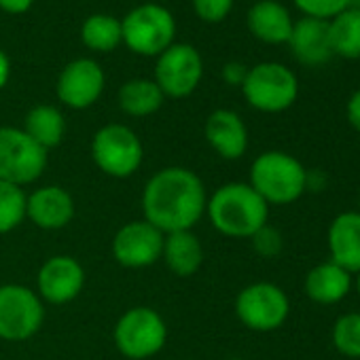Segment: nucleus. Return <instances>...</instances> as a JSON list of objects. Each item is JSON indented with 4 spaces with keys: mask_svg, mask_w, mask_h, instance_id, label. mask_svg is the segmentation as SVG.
Returning a JSON list of instances; mask_svg holds the SVG:
<instances>
[{
    "mask_svg": "<svg viewBox=\"0 0 360 360\" xmlns=\"http://www.w3.org/2000/svg\"><path fill=\"white\" fill-rule=\"evenodd\" d=\"M204 134L210 148L227 161L242 159L248 150V127L244 119L229 108H219L210 112Z\"/></svg>",
    "mask_w": 360,
    "mask_h": 360,
    "instance_id": "16",
    "label": "nucleus"
},
{
    "mask_svg": "<svg viewBox=\"0 0 360 360\" xmlns=\"http://www.w3.org/2000/svg\"><path fill=\"white\" fill-rule=\"evenodd\" d=\"M47 153L20 127H0V180L24 189L43 176Z\"/></svg>",
    "mask_w": 360,
    "mask_h": 360,
    "instance_id": "8",
    "label": "nucleus"
},
{
    "mask_svg": "<svg viewBox=\"0 0 360 360\" xmlns=\"http://www.w3.org/2000/svg\"><path fill=\"white\" fill-rule=\"evenodd\" d=\"M45 320L41 297L24 284L0 286V339L26 341L34 337Z\"/></svg>",
    "mask_w": 360,
    "mask_h": 360,
    "instance_id": "10",
    "label": "nucleus"
},
{
    "mask_svg": "<svg viewBox=\"0 0 360 360\" xmlns=\"http://www.w3.org/2000/svg\"><path fill=\"white\" fill-rule=\"evenodd\" d=\"M26 219V193L24 189L0 180V236L11 233Z\"/></svg>",
    "mask_w": 360,
    "mask_h": 360,
    "instance_id": "27",
    "label": "nucleus"
},
{
    "mask_svg": "<svg viewBox=\"0 0 360 360\" xmlns=\"http://www.w3.org/2000/svg\"><path fill=\"white\" fill-rule=\"evenodd\" d=\"M326 187V176L320 169H307V191H322Z\"/></svg>",
    "mask_w": 360,
    "mask_h": 360,
    "instance_id": "34",
    "label": "nucleus"
},
{
    "mask_svg": "<svg viewBox=\"0 0 360 360\" xmlns=\"http://www.w3.org/2000/svg\"><path fill=\"white\" fill-rule=\"evenodd\" d=\"M354 286V276L335 265L333 261L318 263L305 276L303 288L309 301L318 305H337L341 303Z\"/></svg>",
    "mask_w": 360,
    "mask_h": 360,
    "instance_id": "20",
    "label": "nucleus"
},
{
    "mask_svg": "<svg viewBox=\"0 0 360 360\" xmlns=\"http://www.w3.org/2000/svg\"><path fill=\"white\" fill-rule=\"evenodd\" d=\"M246 24L250 34L261 43L282 45L288 43L295 22L290 18V11L278 0H259L250 7Z\"/></svg>",
    "mask_w": 360,
    "mask_h": 360,
    "instance_id": "19",
    "label": "nucleus"
},
{
    "mask_svg": "<svg viewBox=\"0 0 360 360\" xmlns=\"http://www.w3.org/2000/svg\"><path fill=\"white\" fill-rule=\"evenodd\" d=\"M358 212H360V193H358Z\"/></svg>",
    "mask_w": 360,
    "mask_h": 360,
    "instance_id": "38",
    "label": "nucleus"
},
{
    "mask_svg": "<svg viewBox=\"0 0 360 360\" xmlns=\"http://www.w3.org/2000/svg\"><path fill=\"white\" fill-rule=\"evenodd\" d=\"M349 5H352V7H358V9H360V0H349Z\"/></svg>",
    "mask_w": 360,
    "mask_h": 360,
    "instance_id": "37",
    "label": "nucleus"
},
{
    "mask_svg": "<svg viewBox=\"0 0 360 360\" xmlns=\"http://www.w3.org/2000/svg\"><path fill=\"white\" fill-rule=\"evenodd\" d=\"M204 259H206L204 246H202L200 238L193 233V229L165 233L161 261L174 276H178V278L195 276L200 271V267L204 265Z\"/></svg>",
    "mask_w": 360,
    "mask_h": 360,
    "instance_id": "21",
    "label": "nucleus"
},
{
    "mask_svg": "<svg viewBox=\"0 0 360 360\" xmlns=\"http://www.w3.org/2000/svg\"><path fill=\"white\" fill-rule=\"evenodd\" d=\"M233 0H193V11L202 22L219 24L229 18Z\"/></svg>",
    "mask_w": 360,
    "mask_h": 360,
    "instance_id": "30",
    "label": "nucleus"
},
{
    "mask_svg": "<svg viewBox=\"0 0 360 360\" xmlns=\"http://www.w3.org/2000/svg\"><path fill=\"white\" fill-rule=\"evenodd\" d=\"M333 56L343 60H360V9L347 7L328 22Z\"/></svg>",
    "mask_w": 360,
    "mask_h": 360,
    "instance_id": "24",
    "label": "nucleus"
},
{
    "mask_svg": "<svg viewBox=\"0 0 360 360\" xmlns=\"http://www.w3.org/2000/svg\"><path fill=\"white\" fill-rule=\"evenodd\" d=\"M165 96L153 79H131L119 89V106L129 117H148L155 115Z\"/></svg>",
    "mask_w": 360,
    "mask_h": 360,
    "instance_id": "23",
    "label": "nucleus"
},
{
    "mask_svg": "<svg viewBox=\"0 0 360 360\" xmlns=\"http://www.w3.org/2000/svg\"><path fill=\"white\" fill-rule=\"evenodd\" d=\"M204 77V60L202 53L189 43H174L161 56H157L155 64V83L163 91L165 98H187L191 96Z\"/></svg>",
    "mask_w": 360,
    "mask_h": 360,
    "instance_id": "11",
    "label": "nucleus"
},
{
    "mask_svg": "<svg viewBox=\"0 0 360 360\" xmlns=\"http://www.w3.org/2000/svg\"><path fill=\"white\" fill-rule=\"evenodd\" d=\"M85 286L83 265L68 255H58L47 259L37 276L39 297L53 305H64L75 301Z\"/></svg>",
    "mask_w": 360,
    "mask_h": 360,
    "instance_id": "14",
    "label": "nucleus"
},
{
    "mask_svg": "<svg viewBox=\"0 0 360 360\" xmlns=\"http://www.w3.org/2000/svg\"><path fill=\"white\" fill-rule=\"evenodd\" d=\"M204 180L189 167L169 165L155 172L142 191L144 221L161 233L189 231L206 214Z\"/></svg>",
    "mask_w": 360,
    "mask_h": 360,
    "instance_id": "1",
    "label": "nucleus"
},
{
    "mask_svg": "<svg viewBox=\"0 0 360 360\" xmlns=\"http://www.w3.org/2000/svg\"><path fill=\"white\" fill-rule=\"evenodd\" d=\"M94 163L110 178L134 176L144 159V148L138 134L121 123L100 127L91 140Z\"/></svg>",
    "mask_w": 360,
    "mask_h": 360,
    "instance_id": "7",
    "label": "nucleus"
},
{
    "mask_svg": "<svg viewBox=\"0 0 360 360\" xmlns=\"http://www.w3.org/2000/svg\"><path fill=\"white\" fill-rule=\"evenodd\" d=\"M236 316L250 330L271 333L288 320L290 299L274 282H255L238 292Z\"/></svg>",
    "mask_w": 360,
    "mask_h": 360,
    "instance_id": "9",
    "label": "nucleus"
},
{
    "mask_svg": "<svg viewBox=\"0 0 360 360\" xmlns=\"http://www.w3.org/2000/svg\"><path fill=\"white\" fill-rule=\"evenodd\" d=\"M328 255L335 265L356 276L360 271V212L349 210L337 214L326 231Z\"/></svg>",
    "mask_w": 360,
    "mask_h": 360,
    "instance_id": "17",
    "label": "nucleus"
},
{
    "mask_svg": "<svg viewBox=\"0 0 360 360\" xmlns=\"http://www.w3.org/2000/svg\"><path fill=\"white\" fill-rule=\"evenodd\" d=\"M250 242H252L255 252H257L259 257H263V259H276V257H280V252L284 250V238H282V233H280L276 227H271L269 223L263 225V227L250 238Z\"/></svg>",
    "mask_w": 360,
    "mask_h": 360,
    "instance_id": "29",
    "label": "nucleus"
},
{
    "mask_svg": "<svg viewBox=\"0 0 360 360\" xmlns=\"http://www.w3.org/2000/svg\"><path fill=\"white\" fill-rule=\"evenodd\" d=\"M81 41L87 49L108 53L123 43L121 37V22L106 13L89 15L81 26Z\"/></svg>",
    "mask_w": 360,
    "mask_h": 360,
    "instance_id": "25",
    "label": "nucleus"
},
{
    "mask_svg": "<svg viewBox=\"0 0 360 360\" xmlns=\"http://www.w3.org/2000/svg\"><path fill=\"white\" fill-rule=\"evenodd\" d=\"M206 214L219 233L250 240L267 225L269 206L248 183H227L208 198Z\"/></svg>",
    "mask_w": 360,
    "mask_h": 360,
    "instance_id": "2",
    "label": "nucleus"
},
{
    "mask_svg": "<svg viewBox=\"0 0 360 360\" xmlns=\"http://www.w3.org/2000/svg\"><path fill=\"white\" fill-rule=\"evenodd\" d=\"M9 77H11V62H9V56L0 49V89L9 83Z\"/></svg>",
    "mask_w": 360,
    "mask_h": 360,
    "instance_id": "35",
    "label": "nucleus"
},
{
    "mask_svg": "<svg viewBox=\"0 0 360 360\" xmlns=\"http://www.w3.org/2000/svg\"><path fill=\"white\" fill-rule=\"evenodd\" d=\"M34 5V0H0V9L9 15H22L30 11Z\"/></svg>",
    "mask_w": 360,
    "mask_h": 360,
    "instance_id": "33",
    "label": "nucleus"
},
{
    "mask_svg": "<svg viewBox=\"0 0 360 360\" xmlns=\"http://www.w3.org/2000/svg\"><path fill=\"white\" fill-rule=\"evenodd\" d=\"M26 219L45 231L64 229L75 219V200L58 185L41 187L26 195Z\"/></svg>",
    "mask_w": 360,
    "mask_h": 360,
    "instance_id": "15",
    "label": "nucleus"
},
{
    "mask_svg": "<svg viewBox=\"0 0 360 360\" xmlns=\"http://www.w3.org/2000/svg\"><path fill=\"white\" fill-rule=\"evenodd\" d=\"M227 360H244V358H227Z\"/></svg>",
    "mask_w": 360,
    "mask_h": 360,
    "instance_id": "39",
    "label": "nucleus"
},
{
    "mask_svg": "<svg viewBox=\"0 0 360 360\" xmlns=\"http://www.w3.org/2000/svg\"><path fill=\"white\" fill-rule=\"evenodd\" d=\"M295 56V60L303 66L316 68L324 66L333 58L330 47V34H328V22L314 20V18H301L292 24L290 39L286 43Z\"/></svg>",
    "mask_w": 360,
    "mask_h": 360,
    "instance_id": "18",
    "label": "nucleus"
},
{
    "mask_svg": "<svg viewBox=\"0 0 360 360\" xmlns=\"http://www.w3.org/2000/svg\"><path fill=\"white\" fill-rule=\"evenodd\" d=\"M163 238L157 227L142 221L125 223L112 238V257L119 265L129 269L150 267L161 259Z\"/></svg>",
    "mask_w": 360,
    "mask_h": 360,
    "instance_id": "12",
    "label": "nucleus"
},
{
    "mask_svg": "<svg viewBox=\"0 0 360 360\" xmlns=\"http://www.w3.org/2000/svg\"><path fill=\"white\" fill-rule=\"evenodd\" d=\"M244 100L259 112H284L299 98L297 75L280 62H261L248 68L242 83Z\"/></svg>",
    "mask_w": 360,
    "mask_h": 360,
    "instance_id": "4",
    "label": "nucleus"
},
{
    "mask_svg": "<svg viewBox=\"0 0 360 360\" xmlns=\"http://www.w3.org/2000/svg\"><path fill=\"white\" fill-rule=\"evenodd\" d=\"M248 185L267 206H288L307 191V169L290 153L265 150L250 165Z\"/></svg>",
    "mask_w": 360,
    "mask_h": 360,
    "instance_id": "3",
    "label": "nucleus"
},
{
    "mask_svg": "<svg viewBox=\"0 0 360 360\" xmlns=\"http://www.w3.org/2000/svg\"><path fill=\"white\" fill-rule=\"evenodd\" d=\"M121 37L129 51L155 58L161 56L169 45H174L176 22L174 15L155 3L134 7L121 22Z\"/></svg>",
    "mask_w": 360,
    "mask_h": 360,
    "instance_id": "5",
    "label": "nucleus"
},
{
    "mask_svg": "<svg viewBox=\"0 0 360 360\" xmlns=\"http://www.w3.org/2000/svg\"><path fill=\"white\" fill-rule=\"evenodd\" d=\"M223 81L227 85H233V87H242L246 75H248V66H244L242 62H227L223 66Z\"/></svg>",
    "mask_w": 360,
    "mask_h": 360,
    "instance_id": "31",
    "label": "nucleus"
},
{
    "mask_svg": "<svg viewBox=\"0 0 360 360\" xmlns=\"http://www.w3.org/2000/svg\"><path fill=\"white\" fill-rule=\"evenodd\" d=\"M335 349L352 360H360V311L341 314L330 330Z\"/></svg>",
    "mask_w": 360,
    "mask_h": 360,
    "instance_id": "26",
    "label": "nucleus"
},
{
    "mask_svg": "<svg viewBox=\"0 0 360 360\" xmlns=\"http://www.w3.org/2000/svg\"><path fill=\"white\" fill-rule=\"evenodd\" d=\"M292 5L303 13V18L330 22L349 7V0H292Z\"/></svg>",
    "mask_w": 360,
    "mask_h": 360,
    "instance_id": "28",
    "label": "nucleus"
},
{
    "mask_svg": "<svg viewBox=\"0 0 360 360\" xmlns=\"http://www.w3.org/2000/svg\"><path fill=\"white\" fill-rule=\"evenodd\" d=\"M106 85L104 70L98 62L89 58H79L64 66L58 77V98L64 106L72 110H83L94 106Z\"/></svg>",
    "mask_w": 360,
    "mask_h": 360,
    "instance_id": "13",
    "label": "nucleus"
},
{
    "mask_svg": "<svg viewBox=\"0 0 360 360\" xmlns=\"http://www.w3.org/2000/svg\"><path fill=\"white\" fill-rule=\"evenodd\" d=\"M354 286H356V292H358V297H360V271L354 276Z\"/></svg>",
    "mask_w": 360,
    "mask_h": 360,
    "instance_id": "36",
    "label": "nucleus"
},
{
    "mask_svg": "<svg viewBox=\"0 0 360 360\" xmlns=\"http://www.w3.org/2000/svg\"><path fill=\"white\" fill-rule=\"evenodd\" d=\"M24 131L45 150L56 148L62 144L66 136V119L64 115L51 104H39L28 110Z\"/></svg>",
    "mask_w": 360,
    "mask_h": 360,
    "instance_id": "22",
    "label": "nucleus"
},
{
    "mask_svg": "<svg viewBox=\"0 0 360 360\" xmlns=\"http://www.w3.org/2000/svg\"><path fill=\"white\" fill-rule=\"evenodd\" d=\"M115 347L129 360H146L159 354L167 341V326L161 314L146 305L127 309L112 330Z\"/></svg>",
    "mask_w": 360,
    "mask_h": 360,
    "instance_id": "6",
    "label": "nucleus"
},
{
    "mask_svg": "<svg viewBox=\"0 0 360 360\" xmlns=\"http://www.w3.org/2000/svg\"><path fill=\"white\" fill-rule=\"evenodd\" d=\"M345 117H347V123L360 134V89H356V91L347 98Z\"/></svg>",
    "mask_w": 360,
    "mask_h": 360,
    "instance_id": "32",
    "label": "nucleus"
}]
</instances>
